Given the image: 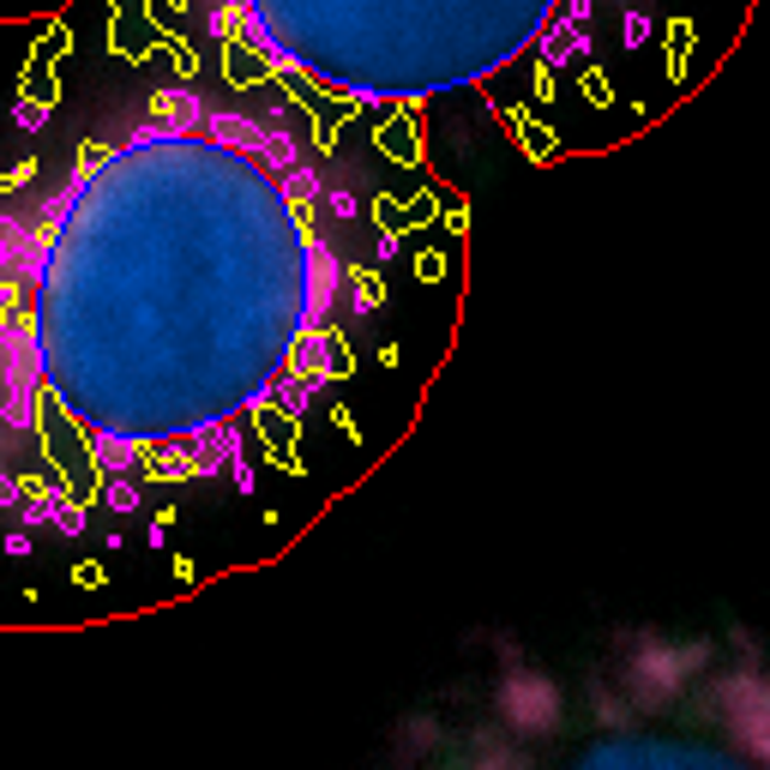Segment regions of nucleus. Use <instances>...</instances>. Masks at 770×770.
<instances>
[{"label": "nucleus", "instance_id": "nucleus-1", "mask_svg": "<svg viewBox=\"0 0 770 770\" xmlns=\"http://www.w3.org/2000/svg\"><path fill=\"white\" fill-rule=\"evenodd\" d=\"M392 770H770V680L747 638H632L584 669L506 662L416 716Z\"/></svg>", "mask_w": 770, "mask_h": 770}, {"label": "nucleus", "instance_id": "nucleus-2", "mask_svg": "<svg viewBox=\"0 0 770 770\" xmlns=\"http://www.w3.org/2000/svg\"><path fill=\"white\" fill-rule=\"evenodd\" d=\"M102 499H109L114 512H133L139 506V487L133 482H109V487H102Z\"/></svg>", "mask_w": 770, "mask_h": 770}, {"label": "nucleus", "instance_id": "nucleus-3", "mask_svg": "<svg viewBox=\"0 0 770 770\" xmlns=\"http://www.w3.org/2000/svg\"><path fill=\"white\" fill-rule=\"evenodd\" d=\"M12 121H19V127H43V102H19V109H12Z\"/></svg>", "mask_w": 770, "mask_h": 770}]
</instances>
